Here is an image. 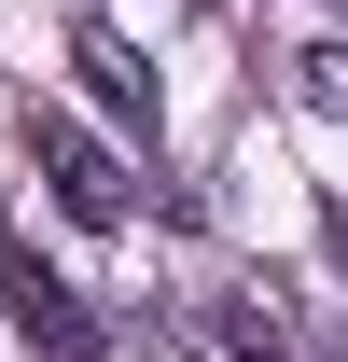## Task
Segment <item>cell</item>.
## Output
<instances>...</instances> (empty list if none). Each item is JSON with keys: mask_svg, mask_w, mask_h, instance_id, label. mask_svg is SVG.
<instances>
[{"mask_svg": "<svg viewBox=\"0 0 348 362\" xmlns=\"http://www.w3.org/2000/svg\"><path fill=\"white\" fill-rule=\"evenodd\" d=\"M0 307H14V334H28L42 362H112L98 307H84V293H70V279L42 265V251H28V237H0Z\"/></svg>", "mask_w": 348, "mask_h": 362, "instance_id": "1", "label": "cell"}, {"mask_svg": "<svg viewBox=\"0 0 348 362\" xmlns=\"http://www.w3.org/2000/svg\"><path fill=\"white\" fill-rule=\"evenodd\" d=\"M28 168L56 181V209L70 223H126V153L98 126H70V112H28Z\"/></svg>", "mask_w": 348, "mask_h": 362, "instance_id": "2", "label": "cell"}, {"mask_svg": "<svg viewBox=\"0 0 348 362\" xmlns=\"http://www.w3.org/2000/svg\"><path fill=\"white\" fill-rule=\"evenodd\" d=\"M70 70H84V98L112 112V126H153V70H139L112 28H84V42H70Z\"/></svg>", "mask_w": 348, "mask_h": 362, "instance_id": "3", "label": "cell"}, {"mask_svg": "<svg viewBox=\"0 0 348 362\" xmlns=\"http://www.w3.org/2000/svg\"><path fill=\"white\" fill-rule=\"evenodd\" d=\"M293 84H306V112H335V126H348V42H306Z\"/></svg>", "mask_w": 348, "mask_h": 362, "instance_id": "4", "label": "cell"}]
</instances>
